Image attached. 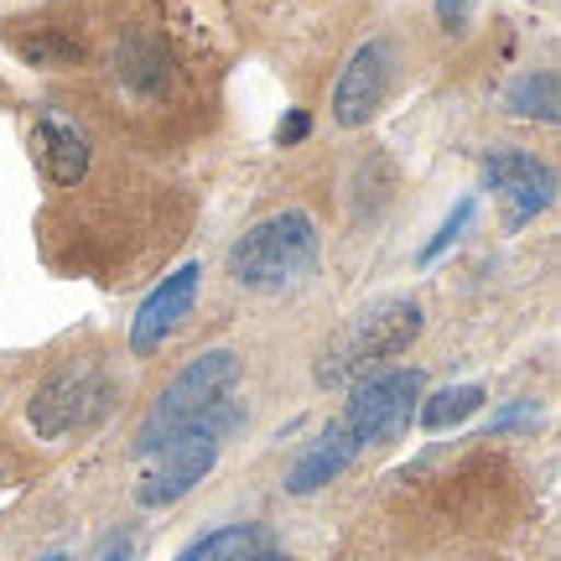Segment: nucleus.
<instances>
[{
  "label": "nucleus",
  "instance_id": "f257e3e1",
  "mask_svg": "<svg viewBox=\"0 0 561 561\" xmlns=\"http://www.w3.org/2000/svg\"><path fill=\"white\" fill-rule=\"evenodd\" d=\"M234 380H240V359H234L229 348H214V354L193 359L178 380L161 390V401L146 411V421H140V432H136V453L151 458L161 442H172L178 432H187V426H203L208 416L229 411Z\"/></svg>",
  "mask_w": 561,
  "mask_h": 561
},
{
  "label": "nucleus",
  "instance_id": "f03ea898",
  "mask_svg": "<svg viewBox=\"0 0 561 561\" xmlns=\"http://www.w3.org/2000/svg\"><path fill=\"white\" fill-rule=\"evenodd\" d=\"M312 261H318V224L307 219L301 208H286V214L261 219L229 250V276L240 280V286L271 291V286L297 280Z\"/></svg>",
  "mask_w": 561,
  "mask_h": 561
},
{
  "label": "nucleus",
  "instance_id": "7ed1b4c3",
  "mask_svg": "<svg viewBox=\"0 0 561 561\" xmlns=\"http://www.w3.org/2000/svg\"><path fill=\"white\" fill-rule=\"evenodd\" d=\"M416 333H421V307L416 301H385V307H375V312H364V318L354 322L328 354H322L318 380L322 385L364 380L375 364L405 354V348L416 343Z\"/></svg>",
  "mask_w": 561,
  "mask_h": 561
},
{
  "label": "nucleus",
  "instance_id": "20e7f679",
  "mask_svg": "<svg viewBox=\"0 0 561 561\" xmlns=\"http://www.w3.org/2000/svg\"><path fill=\"white\" fill-rule=\"evenodd\" d=\"M234 426V405L219 411V416H208L203 426H187L178 432L172 442H161L157 453H151V468H146V479H140V504H172L182 500L193 483H203V473L219 462V447H224V432Z\"/></svg>",
  "mask_w": 561,
  "mask_h": 561
},
{
  "label": "nucleus",
  "instance_id": "39448f33",
  "mask_svg": "<svg viewBox=\"0 0 561 561\" xmlns=\"http://www.w3.org/2000/svg\"><path fill=\"white\" fill-rule=\"evenodd\" d=\"M421 390H426L421 369L369 375V380H359L354 401H348V411H343V432L359 442V447H380V442L401 437L405 426H411V416H416Z\"/></svg>",
  "mask_w": 561,
  "mask_h": 561
},
{
  "label": "nucleus",
  "instance_id": "423d86ee",
  "mask_svg": "<svg viewBox=\"0 0 561 561\" xmlns=\"http://www.w3.org/2000/svg\"><path fill=\"white\" fill-rule=\"evenodd\" d=\"M104 405V380L94 364H68L58 369L53 380L42 385L37 396H32V426H37V437H68L73 426H83L89 416H100Z\"/></svg>",
  "mask_w": 561,
  "mask_h": 561
},
{
  "label": "nucleus",
  "instance_id": "0eeeda50",
  "mask_svg": "<svg viewBox=\"0 0 561 561\" xmlns=\"http://www.w3.org/2000/svg\"><path fill=\"white\" fill-rule=\"evenodd\" d=\"M390 68H396V53H390V42H380V37L364 42L359 53L348 58V68L339 73V89H333V121H339L343 130H359L385 104Z\"/></svg>",
  "mask_w": 561,
  "mask_h": 561
},
{
  "label": "nucleus",
  "instance_id": "6e6552de",
  "mask_svg": "<svg viewBox=\"0 0 561 561\" xmlns=\"http://www.w3.org/2000/svg\"><path fill=\"white\" fill-rule=\"evenodd\" d=\"M483 178L510 203V229H520V224H530L541 208H551V193H557L551 167L536 161L530 151H489V157H483Z\"/></svg>",
  "mask_w": 561,
  "mask_h": 561
},
{
  "label": "nucleus",
  "instance_id": "1a4fd4ad",
  "mask_svg": "<svg viewBox=\"0 0 561 561\" xmlns=\"http://www.w3.org/2000/svg\"><path fill=\"white\" fill-rule=\"evenodd\" d=\"M198 276H203V265L187 261L182 271L161 276L157 291L140 301L136 322H130V348H136V354H157L161 343L172 339V328H178V322L193 312V297H198Z\"/></svg>",
  "mask_w": 561,
  "mask_h": 561
},
{
  "label": "nucleus",
  "instance_id": "9d476101",
  "mask_svg": "<svg viewBox=\"0 0 561 561\" xmlns=\"http://www.w3.org/2000/svg\"><path fill=\"white\" fill-rule=\"evenodd\" d=\"M359 458V442L343 432V421L339 426H328L307 453H301L297 462H291V473H286V489L291 494H312V489H322V483H333L348 468V462Z\"/></svg>",
  "mask_w": 561,
  "mask_h": 561
},
{
  "label": "nucleus",
  "instance_id": "9b49d317",
  "mask_svg": "<svg viewBox=\"0 0 561 561\" xmlns=\"http://www.w3.org/2000/svg\"><path fill=\"white\" fill-rule=\"evenodd\" d=\"M42 161H47V178L58 182V187H73V182L89 172V140L68 121L47 115V121H42Z\"/></svg>",
  "mask_w": 561,
  "mask_h": 561
},
{
  "label": "nucleus",
  "instance_id": "f8f14e48",
  "mask_svg": "<svg viewBox=\"0 0 561 561\" xmlns=\"http://www.w3.org/2000/svg\"><path fill=\"white\" fill-rule=\"evenodd\" d=\"M255 551H265L255 525H224V530H214V536L193 541L178 561H244V557H255Z\"/></svg>",
  "mask_w": 561,
  "mask_h": 561
},
{
  "label": "nucleus",
  "instance_id": "ddd939ff",
  "mask_svg": "<svg viewBox=\"0 0 561 561\" xmlns=\"http://www.w3.org/2000/svg\"><path fill=\"white\" fill-rule=\"evenodd\" d=\"M483 405V390L479 385H453V390H437L432 401H421V426L426 432H447V426H458V421H468L473 411Z\"/></svg>",
  "mask_w": 561,
  "mask_h": 561
},
{
  "label": "nucleus",
  "instance_id": "4468645a",
  "mask_svg": "<svg viewBox=\"0 0 561 561\" xmlns=\"http://www.w3.org/2000/svg\"><path fill=\"white\" fill-rule=\"evenodd\" d=\"M510 110H515V115H530V121H557V73H530V79H520L515 94H510Z\"/></svg>",
  "mask_w": 561,
  "mask_h": 561
},
{
  "label": "nucleus",
  "instance_id": "2eb2a0df",
  "mask_svg": "<svg viewBox=\"0 0 561 561\" xmlns=\"http://www.w3.org/2000/svg\"><path fill=\"white\" fill-rule=\"evenodd\" d=\"M468 224H473V203H458V214H453V219L442 224V229H437V240H432L426 250H421V265H432V261H437L442 250H447V244L458 240V234L468 229Z\"/></svg>",
  "mask_w": 561,
  "mask_h": 561
},
{
  "label": "nucleus",
  "instance_id": "dca6fc26",
  "mask_svg": "<svg viewBox=\"0 0 561 561\" xmlns=\"http://www.w3.org/2000/svg\"><path fill=\"white\" fill-rule=\"evenodd\" d=\"M468 11H473V0H437V16L447 32H458V26H468Z\"/></svg>",
  "mask_w": 561,
  "mask_h": 561
},
{
  "label": "nucleus",
  "instance_id": "f3484780",
  "mask_svg": "<svg viewBox=\"0 0 561 561\" xmlns=\"http://www.w3.org/2000/svg\"><path fill=\"white\" fill-rule=\"evenodd\" d=\"M520 421H536V405H510V411H500V416H494V432H504V426H520Z\"/></svg>",
  "mask_w": 561,
  "mask_h": 561
},
{
  "label": "nucleus",
  "instance_id": "a211bd4d",
  "mask_svg": "<svg viewBox=\"0 0 561 561\" xmlns=\"http://www.w3.org/2000/svg\"><path fill=\"white\" fill-rule=\"evenodd\" d=\"M307 136V115H291V121L280 125V140H301Z\"/></svg>",
  "mask_w": 561,
  "mask_h": 561
},
{
  "label": "nucleus",
  "instance_id": "6ab92c4d",
  "mask_svg": "<svg viewBox=\"0 0 561 561\" xmlns=\"http://www.w3.org/2000/svg\"><path fill=\"white\" fill-rule=\"evenodd\" d=\"M125 557H130V541H115V546H110V551H104L100 561H125Z\"/></svg>",
  "mask_w": 561,
  "mask_h": 561
},
{
  "label": "nucleus",
  "instance_id": "aec40b11",
  "mask_svg": "<svg viewBox=\"0 0 561 561\" xmlns=\"http://www.w3.org/2000/svg\"><path fill=\"white\" fill-rule=\"evenodd\" d=\"M244 561H286V557H276V551H255V557H244Z\"/></svg>",
  "mask_w": 561,
  "mask_h": 561
}]
</instances>
